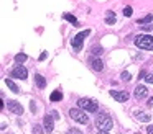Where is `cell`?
<instances>
[{
  "instance_id": "6da1fadb",
  "label": "cell",
  "mask_w": 153,
  "mask_h": 134,
  "mask_svg": "<svg viewBox=\"0 0 153 134\" xmlns=\"http://www.w3.org/2000/svg\"><path fill=\"white\" fill-rule=\"evenodd\" d=\"M135 46L145 51H153V36L150 34H138L135 38Z\"/></svg>"
},
{
  "instance_id": "7a4b0ae2",
  "label": "cell",
  "mask_w": 153,
  "mask_h": 134,
  "mask_svg": "<svg viewBox=\"0 0 153 134\" xmlns=\"http://www.w3.org/2000/svg\"><path fill=\"white\" fill-rule=\"evenodd\" d=\"M96 126H97V129L99 131H110L112 129V126H114V121H112V118L109 116V114H99L97 116V119H96Z\"/></svg>"
},
{
  "instance_id": "3957f363",
  "label": "cell",
  "mask_w": 153,
  "mask_h": 134,
  "mask_svg": "<svg viewBox=\"0 0 153 134\" xmlns=\"http://www.w3.org/2000/svg\"><path fill=\"white\" fill-rule=\"evenodd\" d=\"M69 116L73 118L76 123H81V124H87V123H89V116H87V113L82 110V108H71V110H69Z\"/></svg>"
},
{
  "instance_id": "277c9868",
  "label": "cell",
  "mask_w": 153,
  "mask_h": 134,
  "mask_svg": "<svg viewBox=\"0 0 153 134\" xmlns=\"http://www.w3.org/2000/svg\"><path fill=\"white\" fill-rule=\"evenodd\" d=\"M77 105H79V108H82L84 111H87V113H96L97 108H99L97 101L92 100V98H81V100L77 101Z\"/></svg>"
},
{
  "instance_id": "5b68a950",
  "label": "cell",
  "mask_w": 153,
  "mask_h": 134,
  "mask_svg": "<svg viewBox=\"0 0 153 134\" xmlns=\"http://www.w3.org/2000/svg\"><path fill=\"white\" fill-rule=\"evenodd\" d=\"M91 29H84V31H81L79 34H76L73 39H71V46H73V49L76 52H79L81 49H82V42H84V38L86 36H89Z\"/></svg>"
},
{
  "instance_id": "8992f818",
  "label": "cell",
  "mask_w": 153,
  "mask_h": 134,
  "mask_svg": "<svg viewBox=\"0 0 153 134\" xmlns=\"http://www.w3.org/2000/svg\"><path fill=\"white\" fill-rule=\"evenodd\" d=\"M10 77H15V78H20V80H25V78L28 77V70H27V69H25L22 64H18V65H15V67L12 69Z\"/></svg>"
},
{
  "instance_id": "52a82bcc",
  "label": "cell",
  "mask_w": 153,
  "mask_h": 134,
  "mask_svg": "<svg viewBox=\"0 0 153 134\" xmlns=\"http://www.w3.org/2000/svg\"><path fill=\"white\" fill-rule=\"evenodd\" d=\"M7 106H8V111H12V113L20 114V116L23 114V106H22V103H18L17 100H8Z\"/></svg>"
},
{
  "instance_id": "ba28073f",
  "label": "cell",
  "mask_w": 153,
  "mask_h": 134,
  "mask_svg": "<svg viewBox=\"0 0 153 134\" xmlns=\"http://www.w3.org/2000/svg\"><path fill=\"white\" fill-rule=\"evenodd\" d=\"M109 93H110V97H112V98H115L117 101H120V103H123V101H127V100H128V93H127V92H120V90H110Z\"/></svg>"
},
{
  "instance_id": "9c48e42d",
  "label": "cell",
  "mask_w": 153,
  "mask_h": 134,
  "mask_svg": "<svg viewBox=\"0 0 153 134\" xmlns=\"http://www.w3.org/2000/svg\"><path fill=\"white\" fill-rule=\"evenodd\" d=\"M148 97V88L145 85H137L135 87V98L137 100H143Z\"/></svg>"
},
{
  "instance_id": "30bf717a",
  "label": "cell",
  "mask_w": 153,
  "mask_h": 134,
  "mask_svg": "<svg viewBox=\"0 0 153 134\" xmlns=\"http://www.w3.org/2000/svg\"><path fill=\"white\" fill-rule=\"evenodd\" d=\"M53 119L54 118L53 116H45V119H43V126H45V131H46V133H51V131L54 129V123H53Z\"/></svg>"
},
{
  "instance_id": "8fae6325",
  "label": "cell",
  "mask_w": 153,
  "mask_h": 134,
  "mask_svg": "<svg viewBox=\"0 0 153 134\" xmlns=\"http://www.w3.org/2000/svg\"><path fill=\"white\" fill-rule=\"evenodd\" d=\"M91 67L96 72H102L104 70V62L100 61V59H92V61H91Z\"/></svg>"
},
{
  "instance_id": "7c38bea8",
  "label": "cell",
  "mask_w": 153,
  "mask_h": 134,
  "mask_svg": "<svg viewBox=\"0 0 153 134\" xmlns=\"http://www.w3.org/2000/svg\"><path fill=\"white\" fill-rule=\"evenodd\" d=\"M135 116H137V119L142 121V123H150V119H152V116H150L148 113H145V111H138Z\"/></svg>"
},
{
  "instance_id": "4fadbf2b",
  "label": "cell",
  "mask_w": 153,
  "mask_h": 134,
  "mask_svg": "<svg viewBox=\"0 0 153 134\" xmlns=\"http://www.w3.org/2000/svg\"><path fill=\"white\" fill-rule=\"evenodd\" d=\"M66 21H69L71 25H74V26H79V21H77V18L74 15H71V13H64V16H63Z\"/></svg>"
},
{
  "instance_id": "5bb4252c",
  "label": "cell",
  "mask_w": 153,
  "mask_h": 134,
  "mask_svg": "<svg viewBox=\"0 0 153 134\" xmlns=\"http://www.w3.org/2000/svg\"><path fill=\"white\" fill-rule=\"evenodd\" d=\"M35 82H36L38 88H45V87H46V80H45V77H43V75H40V74L35 75Z\"/></svg>"
},
{
  "instance_id": "9a60e30c",
  "label": "cell",
  "mask_w": 153,
  "mask_h": 134,
  "mask_svg": "<svg viewBox=\"0 0 153 134\" xmlns=\"http://www.w3.org/2000/svg\"><path fill=\"white\" fill-rule=\"evenodd\" d=\"M115 20H117L115 18V13L109 10V12L105 13V25H114V23H115Z\"/></svg>"
},
{
  "instance_id": "2e32d148",
  "label": "cell",
  "mask_w": 153,
  "mask_h": 134,
  "mask_svg": "<svg viewBox=\"0 0 153 134\" xmlns=\"http://www.w3.org/2000/svg\"><path fill=\"white\" fill-rule=\"evenodd\" d=\"M152 21H153V15H152V13H148L146 16L137 20V25H146V23H152Z\"/></svg>"
},
{
  "instance_id": "e0dca14e",
  "label": "cell",
  "mask_w": 153,
  "mask_h": 134,
  "mask_svg": "<svg viewBox=\"0 0 153 134\" xmlns=\"http://www.w3.org/2000/svg\"><path fill=\"white\" fill-rule=\"evenodd\" d=\"M5 83H7V87L10 88V90L13 92V93H18V92H20V90H18V87L15 85V82L12 80V78H7V80H5Z\"/></svg>"
},
{
  "instance_id": "ac0fdd59",
  "label": "cell",
  "mask_w": 153,
  "mask_h": 134,
  "mask_svg": "<svg viewBox=\"0 0 153 134\" xmlns=\"http://www.w3.org/2000/svg\"><path fill=\"white\" fill-rule=\"evenodd\" d=\"M61 98H63V93H61L59 90H56V92H53V93H51L50 100L51 101H61Z\"/></svg>"
},
{
  "instance_id": "d6986e66",
  "label": "cell",
  "mask_w": 153,
  "mask_h": 134,
  "mask_svg": "<svg viewBox=\"0 0 153 134\" xmlns=\"http://www.w3.org/2000/svg\"><path fill=\"white\" fill-rule=\"evenodd\" d=\"M25 61H27V54H23V52L15 56V62H17V64H22V62H25Z\"/></svg>"
},
{
  "instance_id": "ffe728a7",
  "label": "cell",
  "mask_w": 153,
  "mask_h": 134,
  "mask_svg": "<svg viewBox=\"0 0 153 134\" xmlns=\"http://www.w3.org/2000/svg\"><path fill=\"white\" fill-rule=\"evenodd\" d=\"M91 52H92V56H100V54L104 52V49L100 48V46H94L92 51H91Z\"/></svg>"
},
{
  "instance_id": "44dd1931",
  "label": "cell",
  "mask_w": 153,
  "mask_h": 134,
  "mask_svg": "<svg viewBox=\"0 0 153 134\" xmlns=\"http://www.w3.org/2000/svg\"><path fill=\"white\" fill-rule=\"evenodd\" d=\"M33 134H43V127L40 124H35L33 126Z\"/></svg>"
},
{
  "instance_id": "7402d4cb",
  "label": "cell",
  "mask_w": 153,
  "mask_h": 134,
  "mask_svg": "<svg viewBox=\"0 0 153 134\" xmlns=\"http://www.w3.org/2000/svg\"><path fill=\"white\" fill-rule=\"evenodd\" d=\"M132 7H125V8H123V15L125 16H132Z\"/></svg>"
},
{
  "instance_id": "603a6c76",
  "label": "cell",
  "mask_w": 153,
  "mask_h": 134,
  "mask_svg": "<svg viewBox=\"0 0 153 134\" xmlns=\"http://www.w3.org/2000/svg\"><path fill=\"white\" fill-rule=\"evenodd\" d=\"M130 78H132V75L128 74V72H122V80H125V82H128Z\"/></svg>"
},
{
  "instance_id": "cb8c5ba5",
  "label": "cell",
  "mask_w": 153,
  "mask_h": 134,
  "mask_svg": "<svg viewBox=\"0 0 153 134\" xmlns=\"http://www.w3.org/2000/svg\"><path fill=\"white\" fill-rule=\"evenodd\" d=\"M145 80L148 82V83H153V74H146V77H145Z\"/></svg>"
},
{
  "instance_id": "d4e9b609",
  "label": "cell",
  "mask_w": 153,
  "mask_h": 134,
  "mask_svg": "<svg viewBox=\"0 0 153 134\" xmlns=\"http://www.w3.org/2000/svg\"><path fill=\"white\" fill-rule=\"evenodd\" d=\"M68 134H82V133H81L79 129H74V127H73V129H69V131H68Z\"/></svg>"
},
{
  "instance_id": "484cf974",
  "label": "cell",
  "mask_w": 153,
  "mask_h": 134,
  "mask_svg": "<svg viewBox=\"0 0 153 134\" xmlns=\"http://www.w3.org/2000/svg\"><path fill=\"white\" fill-rule=\"evenodd\" d=\"M46 56H48V52L43 51V52H41V56H40V61H45V59H46Z\"/></svg>"
},
{
  "instance_id": "4316f807",
  "label": "cell",
  "mask_w": 153,
  "mask_h": 134,
  "mask_svg": "<svg viewBox=\"0 0 153 134\" xmlns=\"http://www.w3.org/2000/svg\"><path fill=\"white\" fill-rule=\"evenodd\" d=\"M51 116H53L54 119H59V114H58V111H51Z\"/></svg>"
},
{
  "instance_id": "83f0119b",
  "label": "cell",
  "mask_w": 153,
  "mask_h": 134,
  "mask_svg": "<svg viewBox=\"0 0 153 134\" xmlns=\"http://www.w3.org/2000/svg\"><path fill=\"white\" fill-rule=\"evenodd\" d=\"M30 110L33 111V113L36 111V106H35V101H31V103H30Z\"/></svg>"
},
{
  "instance_id": "f1b7e54d",
  "label": "cell",
  "mask_w": 153,
  "mask_h": 134,
  "mask_svg": "<svg viewBox=\"0 0 153 134\" xmlns=\"http://www.w3.org/2000/svg\"><path fill=\"white\" fill-rule=\"evenodd\" d=\"M145 77H146V72H145V70H142V72L138 74V78H145Z\"/></svg>"
},
{
  "instance_id": "f546056e",
  "label": "cell",
  "mask_w": 153,
  "mask_h": 134,
  "mask_svg": "<svg viewBox=\"0 0 153 134\" xmlns=\"http://www.w3.org/2000/svg\"><path fill=\"white\" fill-rule=\"evenodd\" d=\"M146 133H148V134H153V126H148V127H146Z\"/></svg>"
},
{
  "instance_id": "4dcf8cb0",
  "label": "cell",
  "mask_w": 153,
  "mask_h": 134,
  "mask_svg": "<svg viewBox=\"0 0 153 134\" xmlns=\"http://www.w3.org/2000/svg\"><path fill=\"white\" fill-rule=\"evenodd\" d=\"M146 105H148V106H153V98H148V103Z\"/></svg>"
},
{
  "instance_id": "1f68e13d",
  "label": "cell",
  "mask_w": 153,
  "mask_h": 134,
  "mask_svg": "<svg viewBox=\"0 0 153 134\" xmlns=\"http://www.w3.org/2000/svg\"><path fill=\"white\" fill-rule=\"evenodd\" d=\"M97 134H109V131H99Z\"/></svg>"
}]
</instances>
